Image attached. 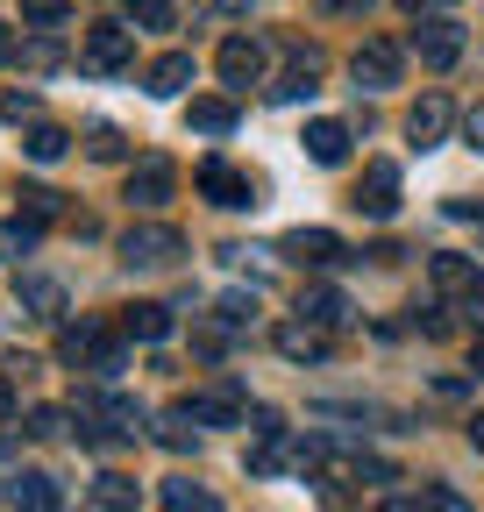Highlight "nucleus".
I'll use <instances>...</instances> for the list:
<instances>
[{"instance_id": "11", "label": "nucleus", "mask_w": 484, "mask_h": 512, "mask_svg": "<svg viewBox=\"0 0 484 512\" xmlns=\"http://www.w3.org/2000/svg\"><path fill=\"white\" fill-rule=\"evenodd\" d=\"M8 505L15 512H65V491H57V477H43V470H22V477H8Z\"/></svg>"}, {"instance_id": "33", "label": "nucleus", "mask_w": 484, "mask_h": 512, "mask_svg": "<svg viewBox=\"0 0 484 512\" xmlns=\"http://www.w3.org/2000/svg\"><path fill=\"white\" fill-rule=\"evenodd\" d=\"M86 150H93L100 164H114V157H121V150H129V143H121V128H107V121H100V128H93V136H86Z\"/></svg>"}, {"instance_id": "44", "label": "nucleus", "mask_w": 484, "mask_h": 512, "mask_svg": "<svg viewBox=\"0 0 484 512\" xmlns=\"http://www.w3.org/2000/svg\"><path fill=\"white\" fill-rule=\"evenodd\" d=\"M406 8H420V0H406Z\"/></svg>"}, {"instance_id": "20", "label": "nucleus", "mask_w": 484, "mask_h": 512, "mask_svg": "<svg viewBox=\"0 0 484 512\" xmlns=\"http://www.w3.org/2000/svg\"><path fill=\"white\" fill-rule=\"evenodd\" d=\"M299 313H307L314 328H342V320H349V299H342L335 285H314V292H299Z\"/></svg>"}, {"instance_id": "29", "label": "nucleus", "mask_w": 484, "mask_h": 512, "mask_svg": "<svg viewBox=\"0 0 484 512\" xmlns=\"http://www.w3.org/2000/svg\"><path fill=\"white\" fill-rule=\"evenodd\" d=\"M250 313H257V292H221V306H214V320H221V328H242Z\"/></svg>"}, {"instance_id": "18", "label": "nucleus", "mask_w": 484, "mask_h": 512, "mask_svg": "<svg viewBox=\"0 0 484 512\" xmlns=\"http://www.w3.org/2000/svg\"><path fill=\"white\" fill-rule=\"evenodd\" d=\"M271 93H278V100H307V93H321V50H299Z\"/></svg>"}, {"instance_id": "1", "label": "nucleus", "mask_w": 484, "mask_h": 512, "mask_svg": "<svg viewBox=\"0 0 484 512\" xmlns=\"http://www.w3.org/2000/svg\"><path fill=\"white\" fill-rule=\"evenodd\" d=\"M57 363H79V370L114 377V370H121V342L100 328V320H79V328H65V335H57Z\"/></svg>"}, {"instance_id": "16", "label": "nucleus", "mask_w": 484, "mask_h": 512, "mask_svg": "<svg viewBox=\"0 0 484 512\" xmlns=\"http://www.w3.org/2000/svg\"><path fill=\"white\" fill-rule=\"evenodd\" d=\"M285 256H292V264H335V256H342V235H328V228H292V235H285Z\"/></svg>"}, {"instance_id": "28", "label": "nucleus", "mask_w": 484, "mask_h": 512, "mask_svg": "<svg viewBox=\"0 0 484 512\" xmlns=\"http://www.w3.org/2000/svg\"><path fill=\"white\" fill-rule=\"evenodd\" d=\"M150 434H157V448H171V456H186V448H193V427H186V413H171V420H157Z\"/></svg>"}, {"instance_id": "31", "label": "nucleus", "mask_w": 484, "mask_h": 512, "mask_svg": "<svg viewBox=\"0 0 484 512\" xmlns=\"http://www.w3.org/2000/svg\"><path fill=\"white\" fill-rule=\"evenodd\" d=\"M72 15V0H22V22H36V29H57Z\"/></svg>"}, {"instance_id": "30", "label": "nucleus", "mask_w": 484, "mask_h": 512, "mask_svg": "<svg viewBox=\"0 0 484 512\" xmlns=\"http://www.w3.org/2000/svg\"><path fill=\"white\" fill-rule=\"evenodd\" d=\"M65 427H72V413H65V406H36V413H29V434H36V441H57Z\"/></svg>"}, {"instance_id": "39", "label": "nucleus", "mask_w": 484, "mask_h": 512, "mask_svg": "<svg viewBox=\"0 0 484 512\" xmlns=\"http://www.w3.org/2000/svg\"><path fill=\"white\" fill-rule=\"evenodd\" d=\"M470 448H477V456H484V413L470 420Z\"/></svg>"}, {"instance_id": "36", "label": "nucleus", "mask_w": 484, "mask_h": 512, "mask_svg": "<svg viewBox=\"0 0 484 512\" xmlns=\"http://www.w3.org/2000/svg\"><path fill=\"white\" fill-rule=\"evenodd\" d=\"M378 512H428V498H385Z\"/></svg>"}, {"instance_id": "41", "label": "nucleus", "mask_w": 484, "mask_h": 512, "mask_svg": "<svg viewBox=\"0 0 484 512\" xmlns=\"http://www.w3.org/2000/svg\"><path fill=\"white\" fill-rule=\"evenodd\" d=\"M8 456H15V434H8V427H0V463H8Z\"/></svg>"}, {"instance_id": "32", "label": "nucleus", "mask_w": 484, "mask_h": 512, "mask_svg": "<svg viewBox=\"0 0 484 512\" xmlns=\"http://www.w3.org/2000/svg\"><path fill=\"white\" fill-rule=\"evenodd\" d=\"M129 22H143V29H171L178 15H171V0H129Z\"/></svg>"}, {"instance_id": "9", "label": "nucleus", "mask_w": 484, "mask_h": 512, "mask_svg": "<svg viewBox=\"0 0 484 512\" xmlns=\"http://www.w3.org/2000/svg\"><path fill=\"white\" fill-rule=\"evenodd\" d=\"M171 185H178V171H171L164 157H143V164L129 171V207H143V214L164 207V200H171Z\"/></svg>"}, {"instance_id": "19", "label": "nucleus", "mask_w": 484, "mask_h": 512, "mask_svg": "<svg viewBox=\"0 0 484 512\" xmlns=\"http://www.w3.org/2000/svg\"><path fill=\"white\" fill-rule=\"evenodd\" d=\"M121 335H129V342H164V335H171V313H164L157 299L121 306Z\"/></svg>"}, {"instance_id": "23", "label": "nucleus", "mask_w": 484, "mask_h": 512, "mask_svg": "<svg viewBox=\"0 0 484 512\" xmlns=\"http://www.w3.org/2000/svg\"><path fill=\"white\" fill-rule=\"evenodd\" d=\"M36 242H43V221H29V214L22 221H0V256H8V264H22Z\"/></svg>"}, {"instance_id": "7", "label": "nucleus", "mask_w": 484, "mask_h": 512, "mask_svg": "<svg viewBox=\"0 0 484 512\" xmlns=\"http://www.w3.org/2000/svg\"><path fill=\"white\" fill-rule=\"evenodd\" d=\"M449 128H456L449 93H420V100H413V114H406V136H413V150H435V143H449Z\"/></svg>"}, {"instance_id": "21", "label": "nucleus", "mask_w": 484, "mask_h": 512, "mask_svg": "<svg viewBox=\"0 0 484 512\" xmlns=\"http://www.w3.org/2000/svg\"><path fill=\"white\" fill-rule=\"evenodd\" d=\"M157 498H164V512H221V498L207 484H186V477H171Z\"/></svg>"}, {"instance_id": "38", "label": "nucleus", "mask_w": 484, "mask_h": 512, "mask_svg": "<svg viewBox=\"0 0 484 512\" xmlns=\"http://www.w3.org/2000/svg\"><path fill=\"white\" fill-rule=\"evenodd\" d=\"M8 406H15V377L0 370V420H8Z\"/></svg>"}, {"instance_id": "10", "label": "nucleus", "mask_w": 484, "mask_h": 512, "mask_svg": "<svg viewBox=\"0 0 484 512\" xmlns=\"http://www.w3.org/2000/svg\"><path fill=\"white\" fill-rule=\"evenodd\" d=\"M200 192H207V200L214 207H257V192H250V178H242L235 164H200Z\"/></svg>"}, {"instance_id": "37", "label": "nucleus", "mask_w": 484, "mask_h": 512, "mask_svg": "<svg viewBox=\"0 0 484 512\" xmlns=\"http://www.w3.org/2000/svg\"><path fill=\"white\" fill-rule=\"evenodd\" d=\"M463 128H470V150H484V107H470V121H463Z\"/></svg>"}, {"instance_id": "8", "label": "nucleus", "mask_w": 484, "mask_h": 512, "mask_svg": "<svg viewBox=\"0 0 484 512\" xmlns=\"http://www.w3.org/2000/svg\"><path fill=\"white\" fill-rule=\"evenodd\" d=\"M214 64H221L228 86H257V79H264V43H257V36H228Z\"/></svg>"}, {"instance_id": "15", "label": "nucleus", "mask_w": 484, "mask_h": 512, "mask_svg": "<svg viewBox=\"0 0 484 512\" xmlns=\"http://www.w3.org/2000/svg\"><path fill=\"white\" fill-rule=\"evenodd\" d=\"M143 79H150V93H157V100H171V93H186V86H193V50H164V57L150 64Z\"/></svg>"}, {"instance_id": "3", "label": "nucleus", "mask_w": 484, "mask_h": 512, "mask_svg": "<svg viewBox=\"0 0 484 512\" xmlns=\"http://www.w3.org/2000/svg\"><path fill=\"white\" fill-rule=\"evenodd\" d=\"M178 413L200 420V427H250V399H242V384H207V392H193Z\"/></svg>"}, {"instance_id": "4", "label": "nucleus", "mask_w": 484, "mask_h": 512, "mask_svg": "<svg viewBox=\"0 0 484 512\" xmlns=\"http://www.w3.org/2000/svg\"><path fill=\"white\" fill-rule=\"evenodd\" d=\"M121 256H129V264H171V256H186V235L164 228V221H129Z\"/></svg>"}, {"instance_id": "40", "label": "nucleus", "mask_w": 484, "mask_h": 512, "mask_svg": "<svg viewBox=\"0 0 484 512\" xmlns=\"http://www.w3.org/2000/svg\"><path fill=\"white\" fill-rule=\"evenodd\" d=\"M0 64H15V36L8 29H0Z\"/></svg>"}, {"instance_id": "12", "label": "nucleus", "mask_w": 484, "mask_h": 512, "mask_svg": "<svg viewBox=\"0 0 484 512\" xmlns=\"http://www.w3.org/2000/svg\"><path fill=\"white\" fill-rule=\"evenodd\" d=\"M271 342H278L285 363H321V356H328V328H314V320H285Z\"/></svg>"}, {"instance_id": "42", "label": "nucleus", "mask_w": 484, "mask_h": 512, "mask_svg": "<svg viewBox=\"0 0 484 512\" xmlns=\"http://www.w3.org/2000/svg\"><path fill=\"white\" fill-rule=\"evenodd\" d=\"M470 370H477V377H484V342H477V349H470Z\"/></svg>"}, {"instance_id": "43", "label": "nucleus", "mask_w": 484, "mask_h": 512, "mask_svg": "<svg viewBox=\"0 0 484 512\" xmlns=\"http://www.w3.org/2000/svg\"><path fill=\"white\" fill-rule=\"evenodd\" d=\"M335 8H363V0H335Z\"/></svg>"}, {"instance_id": "34", "label": "nucleus", "mask_w": 484, "mask_h": 512, "mask_svg": "<svg viewBox=\"0 0 484 512\" xmlns=\"http://www.w3.org/2000/svg\"><path fill=\"white\" fill-rule=\"evenodd\" d=\"M22 207H29V221H50V214H57V192H50V185H29Z\"/></svg>"}, {"instance_id": "14", "label": "nucleus", "mask_w": 484, "mask_h": 512, "mask_svg": "<svg viewBox=\"0 0 484 512\" xmlns=\"http://www.w3.org/2000/svg\"><path fill=\"white\" fill-rule=\"evenodd\" d=\"M356 207L378 214V221L399 214V171H392V164H371V171H363V185H356Z\"/></svg>"}, {"instance_id": "6", "label": "nucleus", "mask_w": 484, "mask_h": 512, "mask_svg": "<svg viewBox=\"0 0 484 512\" xmlns=\"http://www.w3.org/2000/svg\"><path fill=\"white\" fill-rule=\"evenodd\" d=\"M413 50H420V64L428 72H449V64L463 57V22H449V15H428L413 29Z\"/></svg>"}, {"instance_id": "17", "label": "nucleus", "mask_w": 484, "mask_h": 512, "mask_svg": "<svg viewBox=\"0 0 484 512\" xmlns=\"http://www.w3.org/2000/svg\"><path fill=\"white\" fill-rule=\"evenodd\" d=\"M299 143H307L314 164H342L349 157V121H307V136H299Z\"/></svg>"}, {"instance_id": "13", "label": "nucleus", "mask_w": 484, "mask_h": 512, "mask_svg": "<svg viewBox=\"0 0 484 512\" xmlns=\"http://www.w3.org/2000/svg\"><path fill=\"white\" fill-rule=\"evenodd\" d=\"M428 278H435V292H484V271H477V256H456V249H442L435 264H428Z\"/></svg>"}, {"instance_id": "5", "label": "nucleus", "mask_w": 484, "mask_h": 512, "mask_svg": "<svg viewBox=\"0 0 484 512\" xmlns=\"http://www.w3.org/2000/svg\"><path fill=\"white\" fill-rule=\"evenodd\" d=\"M349 72H356V86H399V72H406V50L399 43H385V36H371V43H356V57H349Z\"/></svg>"}, {"instance_id": "35", "label": "nucleus", "mask_w": 484, "mask_h": 512, "mask_svg": "<svg viewBox=\"0 0 484 512\" xmlns=\"http://www.w3.org/2000/svg\"><path fill=\"white\" fill-rule=\"evenodd\" d=\"M420 498H428V512H470V498H463V491H442V484L420 491Z\"/></svg>"}, {"instance_id": "25", "label": "nucleus", "mask_w": 484, "mask_h": 512, "mask_svg": "<svg viewBox=\"0 0 484 512\" xmlns=\"http://www.w3.org/2000/svg\"><path fill=\"white\" fill-rule=\"evenodd\" d=\"M93 498H100V512H136V477H121V470H107V477L93 484Z\"/></svg>"}, {"instance_id": "22", "label": "nucleus", "mask_w": 484, "mask_h": 512, "mask_svg": "<svg viewBox=\"0 0 484 512\" xmlns=\"http://www.w3.org/2000/svg\"><path fill=\"white\" fill-rule=\"evenodd\" d=\"M285 463H299V441H285V434H257L250 470H257V477H271V470H285Z\"/></svg>"}, {"instance_id": "26", "label": "nucleus", "mask_w": 484, "mask_h": 512, "mask_svg": "<svg viewBox=\"0 0 484 512\" xmlns=\"http://www.w3.org/2000/svg\"><path fill=\"white\" fill-rule=\"evenodd\" d=\"M65 143H72V136H65V128H57V121H36L22 150H29L36 164H57V157H65Z\"/></svg>"}, {"instance_id": "2", "label": "nucleus", "mask_w": 484, "mask_h": 512, "mask_svg": "<svg viewBox=\"0 0 484 512\" xmlns=\"http://www.w3.org/2000/svg\"><path fill=\"white\" fill-rule=\"evenodd\" d=\"M79 64H86V72H121V64H136V29L93 22V29L79 36Z\"/></svg>"}, {"instance_id": "24", "label": "nucleus", "mask_w": 484, "mask_h": 512, "mask_svg": "<svg viewBox=\"0 0 484 512\" xmlns=\"http://www.w3.org/2000/svg\"><path fill=\"white\" fill-rule=\"evenodd\" d=\"M186 121L200 128V136H228V128H235V100H193Z\"/></svg>"}, {"instance_id": "27", "label": "nucleus", "mask_w": 484, "mask_h": 512, "mask_svg": "<svg viewBox=\"0 0 484 512\" xmlns=\"http://www.w3.org/2000/svg\"><path fill=\"white\" fill-rule=\"evenodd\" d=\"M22 306L29 313H65V285L57 278H22Z\"/></svg>"}]
</instances>
